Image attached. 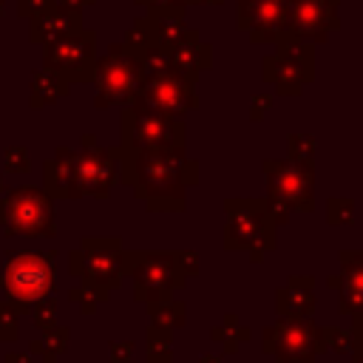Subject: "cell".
<instances>
[{
	"label": "cell",
	"instance_id": "obj_1",
	"mask_svg": "<svg viewBox=\"0 0 363 363\" xmlns=\"http://www.w3.org/2000/svg\"><path fill=\"white\" fill-rule=\"evenodd\" d=\"M9 292L20 301H37L51 286V267L43 255H14L6 269Z\"/></svg>",
	"mask_w": 363,
	"mask_h": 363
},
{
	"label": "cell",
	"instance_id": "obj_2",
	"mask_svg": "<svg viewBox=\"0 0 363 363\" xmlns=\"http://www.w3.org/2000/svg\"><path fill=\"white\" fill-rule=\"evenodd\" d=\"M269 179H272V190L284 199H289L292 204L298 207H309V190H312V182L309 176L298 173L295 167L289 164H281V162H269Z\"/></svg>",
	"mask_w": 363,
	"mask_h": 363
},
{
	"label": "cell",
	"instance_id": "obj_3",
	"mask_svg": "<svg viewBox=\"0 0 363 363\" xmlns=\"http://www.w3.org/2000/svg\"><path fill=\"white\" fill-rule=\"evenodd\" d=\"M272 337H281L278 349L284 360H309L312 357V349H315V329L306 326V323H284V326H275Z\"/></svg>",
	"mask_w": 363,
	"mask_h": 363
},
{
	"label": "cell",
	"instance_id": "obj_4",
	"mask_svg": "<svg viewBox=\"0 0 363 363\" xmlns=\"http://www.w3.org/2000/svg\"><path fill=\"white\" fill-rule=\"evenodd\" d=\"M48 224V207L45 199L37 196V190H20L14 201V227L17 230H43Z\"/></svg>",
	"mask_w": 363,
	"mask_h": 363
},
{
	"label": "cell",
	"instance_id": "obj_5",
	"mask_svg": "<svg viewBox=\"0 0 363 363\" xmlns=\"http://www.w3.org/2000/svg\"><path fill=\"white\" fill-rule=\"evenodd\" d=\"M354 301V303H363V267H354V272L349 275V284H346V301Z\"/></svg>",
	"mask_w": 363,
	"mask_h": 363
},
{
	"label": "cell",
	"instance_id": "obj_6",
	"mask_svg": "<svg viewBox=\"0 0 363 363\" xmlns=\"http://www.w3.org/2000/svg\"><path fill=\"white\" fill-rule=\"evenodd\" d=\"M360 337H363V326H360Z\"/></svg>",
	"mask_w": 363,
	"mask_h": 363
}]
</instances>
